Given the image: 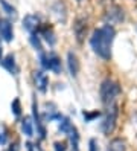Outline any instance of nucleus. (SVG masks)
I'll use <instances>...</instances> for the list:
<instances>
[{
	"instance_id": "nucleus-10",
	"label": "nucleus",
	"mask_w": 137,
	"mask_h": 151,
	"mask_svg": "<svg viewBox=\"0 0 137 151\" xmlns=\"http://www.w3.org/2000/svg\"><path fill=\"white\" fill-rule=\"evenodd\" d=\"M0 37L5 41H11L14 38V31H12V24L9 20L0 19Z\"/></svg>"
},
{
	"instance_id": "nucleus-6",
	"label": "nucleus",
	"mask_w": 137,
	"mask_h": 151,
	"mask_svg": "<svg viewBox=\"0 0 137 151\" xmlns=\"http://www.w3.org/2000/svg\"><path fill=\"white\" fill-rule=\"evenodd\" d=\"M87 29H88V24H87V20L84 17H78L75 20V24H73V34L76 37V41L78 43H82L87 35Z\"/></svg>"
},
{
	"instance_id": "nucleus-13",
	"label": "nucleus",
	"mask_w": 137,
	"mask_h": 151,
	"mask_svg": "<svg viewBox=\"0 0 137 151\" xmlns=\"http://www.w3.org/2000/svg\"><path fill=\"white\" fill-rule=\"evenodd\" d=\"M52 11L55 14V17H57V20L64 23L67 19V12H66V5H64L62 2H57V3H53L52 6Z\"/></svg>"
},
{
	"instance_id": "nucleus-23",
	"label": "nucleus",
	"mask_w": 137,
	"mask_h": 151,
	"mask_svg": "<svg viewBox=\"0 0 137 151\" xmlns=\"http://www.w3.org/2000/svg\"><path fill=\"white\" fill-rule=\"evenodd\" d=\"M88 151H99V145L96 139H90L88 142Z\"/></svg>"
},
{
	"instance_id": "nucleus-16",
	"label": "nucleus",
	"mask_w": 137,
	"mask_h": 151,
	"mask_svg": "<svg viewBox=\"0 0 137 151\" xmlns=\"http://www.w3.org/2000/svg\"><path fill=\"white\" fill-rule=\"evenodd\" d=\"M22 130L26 136H32L34 134V125H32V119L29 116H26L22 121Z\"/></svg>"
},
{
	"instance_id": "nucleus-8",
	"label": "nucleus",
	"mask_w": 137,
	"mask_h": 151,
	"mask_svg": "<svg viewBox=\"0 0 137 151\" xmlns=\"http://www.w3.org/2000/svg\"><path fill=\"white\" fill-rule=\"evenodd\" d=\"M23 28L29 34H34L35 31H38V28H40V17L35 15V14L26 15L23 19Z\"/></svg>"
},
{
	"instance_id": "nucleus-5",
	"label": "nucleus",
	"mask_w": 137,
	"mask_h": 151,
	"mask_svg": "<svg viewBox=\"0 0 137 151\" xmlns=\"http://www.w3.org/2000/svg\"><path fill=\"white\" fill-rule=\"evenodd\" d=\"M104 20H105V24H110V26H114V24H119L125 20V11L123 8H121L119 5H114V6H110L107 12L104 14Z\"/></svg>"
},
{
	"instance_id": "nucleus-17",
	"label": "nucleus",
	"mask_w": 137,
	"mask_h": 151,
	"mask_svg": "<svg viewBox=\"0 0 137 151\" xmlns=\"http://www.w3.org/2000/svg\"><path fill=\"white\" fill-rule=\"evenodd\" d=\"M0 6L3 8V11L6 12V15H9V17H12V20L14 19H17V9L12 6V5H9L6 0H0Z\"/></svg>"
},
{
	"instance_id": "nucleus-21",
	"label": "nucleus",
	"mask_w": 137,
	"mask_h": 151,
	"mask_svg": "<svg viewBox=\"0 0 137 151\" xmlns=\"http://www.w3.org/2000/svg\"><path fill=\"white\" fill-rule=\"evenodd\" d=\"M98 116H100V111H93V113H84V119H85V122H90V121H93V119H96Z\"/></svg>"
},
{
	"instance_id": "nucleus-26",
	"label": "nucleus",
	"mask_w": 137,
	"mask_h": 151,
	"mask_svg": "<svg viewBox=\"0 0 137 151\" xmlns=\"http://www.w3.org/2000/svg\"><path fill=\"white\" fill-rule=\"evenodd\" d=\"M0 61H2V47H0Z\"/></svg>"
},
{
	"instance_id": "nucleus-4",
	"label": "nucleus",
	"mask_w": 137,
	"mask_h": 151,
	"mask_svg": "<svg viewBox=\"0 0 137 151\" xmlns=\"http://www.w3.org/2000/svg\"><path fill=\"white\" fill-rule=\"evenodd\" d=\"M41 60V64L44 69L52 70L53 73H61L62 72V66H61V60L57 54L53 52H49V54H41L40 57Z\"/></svg>"
},
{
	"instance_id": "nucleus-19",
	"label": "nucleus",
	"mask_w": 137,
	"mask_h": 151,
	"mask_svg": "<svg viewBox=\"0 0 137 151\" xmlns=\"http://www.w3.org/2000/svg\"><path fill=\"white\" fill-rule=\"evenodd\" d=\"M31 43H32V46L35 47V50H38V52H41L43 50V47H41V41H40V37L37 35L35 32L34 34H31Z\"/></svg>"
},
{
	"instance_id": "nucleus-18",
	"label": "nucleus",
	"mask_w": 137,
	"mask_h": 151,
	"mask_svg": "<svg viewBox=\"0 0 137 151\" xmlns=\"http://www.w3.org/2000/svg\"><path fill=\"white\" fill-rule=\"evenodd\" d=\"M72 122H70V119L69 118H66V116H61V119H60V131L61 133H67L72 130Z\"/></svg>"
},
{
	"instance_id": "nucleus-25",
	"label": "nucleus",
	"mask_w": 137,
	"mask_h": 151,
	"mask_svg": "<svg viewBox=\"0 0 137 151\" xmlns=\"http://www.w3.org/2000/svg\"><path fill=\"white\" fill-rule=\"evenodd\" d=\"M8 151H20V147H18V142H14V144H11V147H9Z\"/></svg>"
},
{
	"instance_id": "nucleus-15",
	"label": "nucleus",
	"mask_w": 137,
	"mask_h": 151,
	"mask_svg": "<svg viewBox=\"0 0 137 151\" xmlns=\"http://www.w3.org/2000/svg\"><path fill=\"white\" fill-rule=\"evenodd\" d=\"M32 111H34V119H35V125H37V130L40 131V136H41V137H44L46 131H44V127H43V124H41V119H40V113H38V107H37V104H35V102L32 104Z\"/></svg>"
},
{
	"instance_id": "nucleus-12",
	"label": "nucleus",
	"mask_w": 137,
	"mask_h": 151,
	"mask_svg": "<svg viewBox=\"0 0 137 151\" xmlns=\"http://www.w3.org/2000/svg\"><path fill=\"white\" fill-rule=\"evenodd\" d=\"M2 66L3 69H6L9 73H12V75H17L18 73V66L15 63V57L12 54H8L3 60H2Z\"/></svg>"
},
{
	"instance_id": "nucleus-2",
	"label": "nucleus",
	"mask_w": 137,
	"mask_h": 151,
	"mask_svg": "<svg viewBox=\"0 0 137 151\" xmlns=\"http://www.w3.org/2000/svg\"><path fill=\"white\" fill-rule=\"evenodd\" d=\"M121 93H122V87L117 81H114V79L107 78L105 81H102V84H100V101H102L104 105L114 104L117 96Z\"/></svg>"
},
{
	"instance_id": "nucleus-20",
	"label": "nucleus",
	"mask_w": 137,
	"mask_h": 151,
	"mask_svg": "<svg viewBox=\"0 0 137 151\" xmlns=\"http://www.w3.org/2000/svg\"><path fill=\"white\" fill-rule=\"evenodd\" d=\"M11 109H12L15 116H20V114H22V104H20V99H18V98H15V99L12 101Z\"/></svg>"
},
{
	"instance_id": "nucleus-1",
	"label": "nucleus",
	"mask_w": 137,
	"mask_h": 151,
	"mask_svg": "<svg viewBox=\"0 0 137 151\" xmlns=\"http://www.w3.org/2000/svg\"><path fill=\"white\" fill-rule=\"evenodd\" d=\"M114 35H116V31L110 24H105L91 34V38H90L91 49H93L96 55H99L105 61L111 58V46L114 41Z\"/></svg>"
},
{
	"instance_id": "nucleus-24",
	"label": "nucleus",
	"mask_w": 137,
	"mask_h": 151,
	"mask_svg": "<svg viewBox=\"0 0 137 151\" xmlns=\"http://www.w3.org/2000/svg\"><path fill=\"white\" fill-rule=\"evenodd\" d=\"M6 144V131L2 130L0 131V145H5Z\"/></svg>"
},
{
	"instance_id": "nucleus-27",
	"label": "nucleus",
	"mask_w": 137,
	"mask_h": 151,
	"mask_svg": "<svg viewBox=\"0 0 137 151\" xmlns=\"http://www.w3.org/2000/svg\"><path fill=\"white\" fill-rule=\"evenodd\" d=\"M76 2H78V3H81V2H82V0H76Z\"/></svg>"
},
{
	"instance_id": "nucleus-9",
	"label": "nucleus",
	"mask_w": 137,
	"mask_h": 151,
	"mask_svg": "<svg viewBox=\"0 0 137 151\" xmlns=\"http://www.w3.org/2000/svg\"><path fill=\"white\" fill-rule=\"evenodd\" d=\"M34 81H35V87L38 88L41 93H46L47 86H49L47 75H46L44 72H41V70H37V72H34Z\"/></svg>"
},
{
	"instance_id": "nucleus-11",
	"label": "nucleus",
	"mask_w": 137,
	"mask_h": 151,
	"mask_svg": "<svg viewBox=\"0 0 137 151\" xmlns=\"http://www.w3.org/2000/svg\"><path fill=\"white\" fill-rule=\"evenodd\" d=\"M67 67H69V72L72 76H76L79 72V60L76 57L75 52H69L67 54Z\"/></svg>"
},
{
	"instance_id": "nucleus-22",
	"label": "nucleus",
	"mask_w": 137,
	"mask_h": 151,
	"mask_svg": "<svg viewBox=\"0 0 137 151\" xmlns=\"http://www.w3.org/2000/svg\"><path fill=\"white\" fill-rule=\"evenodd\" d=\"M53 148H55V151H67V144L66 142H55Z\"/></svg>"
},
{
	"instance_id": "nucleus-28",
	"label": "nucleus",
	"mask_w": 137,
	"mask_h": 151,
	"mask_svg": "<svg viewBox=\"0 0 137 151\" xmlns=\"http://www.w3.org/2000/svg\"><path fill=\"white\" fill-rule=\"evenodd\" d=\"M136 2H137V0H136Z\"/></svg>"
},
{
	"instance_id": "nucleus-7",
	"label": "nucleus",
	"mask_w": 137,
	"mask_h": 151,
	"mask_svg": "<svg viewBox=\"0 0 137 151\" xmlns=\"http://www.w3.org/2000/svg\"><path fill=\"white\" fill-rule=\"evenodd\" d=\"M38 34L44 38V41L47 43L49 46H53V44L57 43V37H55V31H53L52 26H49V24H40Z\"/></svg>"
},
{
	"instance_id": "nucleus-3",
	"label": "nucleus",
	"mask_w": 137,
	"mask_h": 151,
	"mask_svg": "<svg viewBox=\"0 0 137 151\" xmlns=\"http://www.w3.org/2000/svg\"><path fill=\"white\" fill-rule=\"evenodd\" d=\"M117 116H119V107L117 104H110L107 105V111L104 114V121H102V133L104 134H111L116 128V122H117Z\"/></svg>"
},
{
	"instance_id": "nucleus-14",
	"label": "nucleus",
	"mask_w": 137,
	"mask_h": 151,
	"mask_svg": "<svg viewBox=\"0 0 137 151\" xmlns=\"http://www.w3.org/2000/svg\"><path fill=\"white\" fill-rule=\"evenodd\" d=\"M107 151H126V142H125L123 139H121V137L113 139V140L108 144Z\"/></svg>"
}]
</instances>
